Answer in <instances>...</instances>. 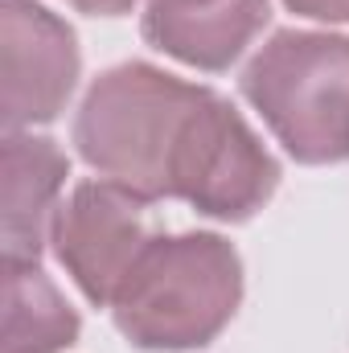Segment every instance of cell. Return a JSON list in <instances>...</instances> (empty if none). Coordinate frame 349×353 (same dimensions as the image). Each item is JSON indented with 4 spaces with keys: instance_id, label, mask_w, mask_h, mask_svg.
Wrapping results in <instances>:
<instances>
[{
    "instance_id": "6da1fadb",
    "label": "cell",
    "mask_w": 349,
    "mask_h": 353,
    "mask_svg": "<svg viewBox=\"0 0 349 353\" xmlns=\"http://www.w3.org/2000/svg\"><path fill=\"white\" fill-rule=\"evenodd\" d=\"M206 94V87L144 62L115 66L87 90L74 119V144L99 176L144 201L169 197L173 157Z\"/></svg>"
},
{
    "instance_id": "7a4b0ae2",
    "label": "cell",
    "mask_w": 349,
    "mask_h": 353,
    "mask_svg": "<svg viewBox=\"0 0 349 353\" xmlns=\"http://www.w3.org/2000/svg\"><path fill=\"white\" fill-rule=\"evenodd\" d=\"M243 267L218 234L152 239L132 275L119 283L111 312L128 341L144 350L206 345L235 316Z\"/></svg>"
},
{
    "instance_id": "3957f363",
    "label": "cell",
    "mask_w": 349,
    "mask_h": 353,
    "mask_svg": "<svg viewBox=\"0 0 349 353\" xmlns=\"http://www.w3.org/2000/svg\"><path fill=\"white\" fill-rule=\"evenodd\" d=\"M243 94L296 161L349 157V37L275 33L243 70Z\"/></svg>"
},
{
    "instance_id": "277c9868",
    "label": "cell",
    "mask_w": 349,
    "mask_h": 353,
    "mask_svg": "<svg viewBox=\"0 0 349 353\" xmlns=\"http://www.w3.org/2000/svg\"><path fill=\"white\" fill-rule=\"evenodd\" d=\"M279 165L243 123V115L214 90L193 111L185 140L173 157L169 197L197 205L210 218H251L275 193Z\"/></svg>"
},
{
    "instance_id": "5b68a950",
    "label": "cell",
    "mask_w": 349,
    "mask_h": 353,
    "mask_svg": "<svg viewBox=\"0 0 349 353\" xmlns=\"http://www.w3.org/2000/svg\"><path fill=\"white\" fill-rule=\"evenodd\" d=\"M144 197L115 181H87L70 193V201L54 218V251L74 283L94 304H111L119 283L132 275L140 255L152 247V230L144 218Z\"/></svg>"
},
{
    "instance_id": "8992f818",
    "label": "cell",
    "mask_w": 349,
    "mask_h": 353,
    "mask_svg": "<svg viewBox=\"0 0 349 353\" xmlns=\"http://www.w3.org/2000/svg\"><path fill=\"white\" fill-rule=\"evenodd\" d=\"M4 58V123L8 132L54 119L79 79V46L62 17L33 0H4L0 8Z\"/></svg>"
},
{
    "instance_id": "52a82bcc",
    "label": "cell",
    "mask_w": 349,
    "mask_h": 353,
    "mask_svg": "<svg viewBox=\"0 0 349 353\" xmlns=\"http://www.w3.org/2000/svg\"><path fill=\"white\" fill-rule=\"evenodd\" d=\"M267 25V0H148L144 37L201 70H226Z\"/></svg>"
},
{
    "instance_id": "ba28073f",
    "label": "cell",
    "mask_w": 349,
    "mask_h": 353,
    "mask_svg": "<svg viewBox=\"0 0 349 353\" xmlns=\"http://www.w3.org/2000/svg\"><path fill=\"white\" fill-rule=\"evenodd\" d=\"M66 157L46 136L8 132L4 140V263H37L58 218Z\"/></svg>"
},
{
    "instance_id": "9c48e42d",
    "label": "cell",
    "mask_w": 349,
    "mask_h": 353,
    "mask_svg": "<svg viewBox=\"0 0 349 353\" xmlns=\"http://www.w3.org/2000/svg\"><path fill=\"white\" fill-rule=\"evenodd\" d=\"M79 337V316L37 263H4V353H58Z\"/></svg>"
},
{
    "instance_id": "30bf717a",
    "label": "cell",
    "mask_w": 349,
    "mask_h": 353,
    "mask_svg": "<svg viewBox=\"0 0 349 353\" xmlns=\"http://www.w3.org/2000/svg\"><path fill=\"white\" fill-rule=\"evenodd\" d=\"M288 8L317 21H349V0H288Z\"/></svg>"
},
{
    "instance_id": "8fae6325",
    "label": "cell",
    "mask_w": 349,
    "mask_h": 353,
    "mask_svg": "<svg viewBox=\"0 0 349 353\" xmlns=\"http://www.w3.org/2000/svg\"><path fill=\"white\" fill-rule=\"evenodd\" d=\"M74 8H83V12H103V17H115V12H123V8H132L136 0H70Z\"/></svg>"
}]
</instances>
